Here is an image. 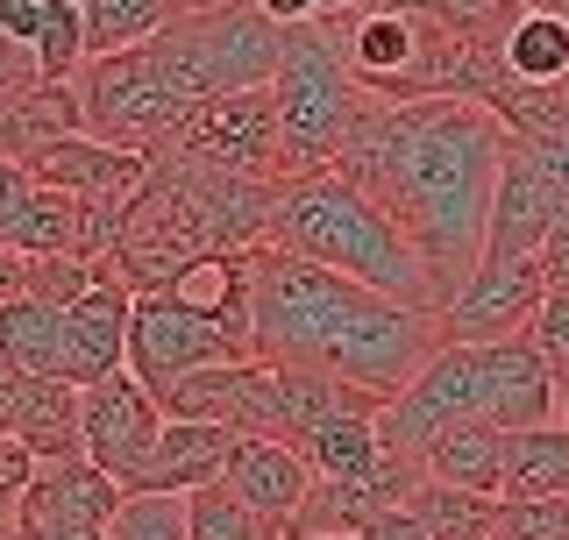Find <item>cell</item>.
I'll return each mask as SVG.
<instances>
[{
  "instance_id": "cell-1",
  "label": "cell",
  "mask_w": 569,
  "mask_h": 540,
  "mask_svg": "<svg viewBox=\"0 0 569 540\" xmlns=\"http://www.w3.org/2000/svg\"><path fill=\"white\" fill-rule=\"evenodd\" d=\"M506 142H512L506 121L485 100H370L363 93L328 171H342L413 242V257L427 263V284H435V306H449L470 284V270L485 263Z\"/></svg>"
},
{
  "instance_id": "cell-2",
  "label": "cell",
  "mask_w": 569,
  "mask_h": 540,
  "mask_svg": "<svg viewBox=\"0 0 569 540\" xmlns=\"http://www.w3.org/2000/svg\"><path fill=\"white\" fill-rule=\"evenodd\" d=\"M449 349L435 306L363 292L342 270L284 249H249V356L278 370H328L349 391L391 406Z\"/></svg>"
},
{
  "instance_id": "cell-3",
  "label": "cell",
  "mask_w": 569,
  "mask_h": 540,
  "mask_svg": "<svg viewBox=\"0 0 569 540\" xmlns=\"http://www.w3.org/2000/svg\"><path fill=\"white\" fill-rule=\"evenodd\" d=\"M263 249L307 257L320 270H342L349 284H363V292H385V299H406V306H435V284H427V263L413 257V242H406L342 171L284 178L278 207H271V242Z\"/></svg>"
},
{
  "instance_id": "cell-4",
  "label": "cell",
  "mask_w": 569,
  "mask_h": 540,
  "mask_svg": "<svg viewBox=\"0 0 569 540\" xmlns=\"http://www.w3.org/2000/svg\"><path fill=\"white\" fill-rule=\"evenodd\" d=\"M136 64H142V79L157 86V100L171 107L178 136H186L213 100L271 86L278 22H263L249 0H192V8H178L150 43H136Z\"/></svg>"
},
{
  "instance_id": "cell-5",
  "label": "cell",
  "mask_w": 569,
  "mask_h": 540,
  "mask_svg": "<svg viewBox=\"0 0 569 540\" xmlns=\"http://www.w3.org/2000/svg\"><path fill=\"white\" fill-rule=\"evenodd\" d=\"M271 100H278V129H284V157L299 171H328L342 150L363 86L349 79L342 50H335L328 22H292L278 29V71H271Z\"/></svg>"
},
{
  "instance_id": "cell-6",
  "label": "cell",
  "mask_w": 569,
  "mask_h": 540,
  "mask_svg": "<svg viewBox=\"0 0 569 540\" xmlns=\"http://www.w3.org/2000/svg\"><path fill=\"white\" fill-rule=\"evenodd\" d=\"M213 363H249V341L228 334L221 320L178 306L171 292H136V320H129V377L164 406V391L192 370Z\"/></svg>"
},
{
  "instance_id": "cell-7",
  "label": "cell",
  "mask_w": 569,
  "mask_h": 540,
  "mask_svg": "<svg viewBox=\"0 0 569 540\" xmlns=\"http://www.w3.org/2000/svg\"><path fill=\"white\" fill-rule=\"evenodd\" d=\"M171 150H186L192 164H213V171H228V178H257V186H284V178H292L271 86H249V93L213 100L207 114L171 142Z\"/></svg>"
},
{
  "instance_id": "cell-8",
  "label": "cell",
  "mask_w": 569,
  "mask_h": 540,
  "mask_svg": "<svg viewBox=\"0 0 569 540\" xmlns=\"http://www.w3.org/2000/svg\"><path fill=\"white\" fill-rule=\"evenodd\" d=\"M462 420H485V399H477V341H449V349L378 412V448H391V456H427V448Z\"/></svg>"
},
{
  "instance_id": "cell-9",
  "label": "cell",
  "mask_w": 569,
  "mask_h": 540,
  "mask_svg": "<svg viewBox=\"0 0 569 540\" xmlns=\"http://www.w3.org/2000/svg\"><path fill=\"white\" fill-rule=\"evenodd\" d=\"M164 420H207L242 441H284V391L271 363H213L164 391Z\"/></svg>"
},
{
  "instance_id": "cell-10",
  "label": "cell",
  "mask_w": 569,
  "mask_h": 540,
  "mask_svg": "<svg viewBox=\"0 0 569 540\" xmlns=\"http://www.w3.org/2000/svg\"><path fill=\"white\" fill-rule=\"evenodd\" d=\"M157 434H164V406H157L129 370H114V377H100V384L79 391V448L100 477L121 483V491H136Z\"/></svg>"
},
{
  "instance_id": "cell-11",
  "label": "cell",
  "mask_w": 569,
  "mask_h": 540,
  "mask_svg": "<svg viewBox=\"0 0 569 540\" xmlns=\"http://www.w3.org/2000/svg\"><path fill=\"white\" fill-rule=\"evenodd\" d=\"M548 278H541V257H485L470 270V284L441 306V328H449V341H506V334H527L533 306H541Z\"/></svg>"
},
{
  "instance_id": "cell-12",
  "label": "cell",
  "mask_w": 569,
  "mask_h": 540,
  "mask_svg": "<svg viewBox=\"0 0 569 540\" xmlns=\"http://www.w3.org/2000/svg\"><path fill=\"white\" fill-rule=\"evenodd\" d=\"M477 399H485V420L498 434H527V427H548L562 406L556 377L533 356L527 334H506V341H477Z\"/></svg>"
},
{
  "instance_id": "cell-13",
  "label": "cell",
  "mask_w": 569,
  "mask_h": 540,
  "mask_svg": "<svg viewBox=\"0 0 569 540\" xmlns=\"http://www.w3.org/2000/svg\"><path fill=\"white\" fill-rule=\"evenodd\" d=\"M506 136H512V129H506ZM562 213H569L562 186H556V178H548L541 164H533L520 142H506V171H498V200H491V236H485V257H506V263L541 257L548 228H556Z\"/></svg>"
},
{
  "instance_id": "cell-14",
  "label": "cell",
  "mask_w": 569,
  "mask_h": 540,
  "mask_svg": "<svg viewBox=\"0 0 569 540\" xmlns=\"http://www.w3.org/2000/svg\"><path fill=\"white\" fill-rule=\"evenodd\" d=\"M114 506H121V483L100 477L86 456L36 462L22 506H14V527H36V533H107Z\"/></svg>"
},
{
  "instance_id": "cell-15",
  "label": "cell",
  "mask_w": 569,
  "mask_h": 540,
  "mask_svg": "<svg viewBox=\"0 0 569 540\" xmlns=\"http://www.w3.org/2000/svg\"><path fill=\"white\" fill-rule=\"evenodd\" d=\"M221 483H228V491H236L271 533H284V527L299 519V506H307V491H313V470H307V456H299L292 441H236V456H228V477H221Z\"/></svg>"
},
{
  "instance_id": "cell-16",
  "label": "cell",
  "mask_w": 569,
  "mask_h": 540,
  "mask_svg": "<svg viewBox=\"0 0 569 540\" xmlns=\"http://www.w3.org/2000/svg\"><path fill=\"white\" fill-rule=\"evenodd\" d=\"M142 171H150L142 150H114V142H100V136H64V142H50L43 157H29L36 186L71 192V200H129L142 186Z\"/></svg>"
},
{
  "instance_id": "cell-17",
  "label": "cell",
  "mask_w": 569,
  "mask_h": 540,
  "mask_svg": "<svg viewBox=\"0 0 569 540\" xmlns=\"http://www.w3.org/2000/svg\"><path fill=\"white\" fill-rule=\"evenodd\" d=\"M242 434H228V427H207V420H164V434H157L150 462H142L136 491H171V498H192L207 491V483L228 477V456H236Z\"/></svg>"
},
{
  "instance_id": "cell-18",
  "label": "cell",
  "mask_w": 569,
  "mask_h": 540,
  "mask_svg": "<svg viewBox=\"0 0 569 540\" xmlns=\"http://www.w3.org/2000/svg\"><path fill=\"white\" fill-rule=\"evenodd\" d=\"M0 363H14L22 377H64L79 384V356H71V320L50 299H0Z\"/></svg>"
},
{
  "instance_id": "cell-19",
  "label": "cell",
  "mask_w": 569,
  "mask_h": 540,
  "mask_svg": "<svg viewBox=\"0 0 569 540\" xmlns=\"http://www.w3.org/2000/svg\"><path fill=\"white\" fill-rule=\"evenodd\" d=\"M71 320V356H79V391L100 377L129 370V320H136V292L129 284H86V299L64 306Z\"/></svg>"
},
{
  "instance_id": "cell-20",
  "label": "cell",
  "mask_w": 569,
  "mask_h": 540,
  "mask_svg": "<svg viewBox=\"0 0 569 540\" xmlns=\"http://www.w3.org/2000/svg\"><path fill=\"white\" fill-rule=\"evenodd\" d=\"M64 136H86V114H79L71 79H43L36 93H22L8 114H0V157H14V164L43 157L50 142H64Z\"/></svg>"
},
{
  "instance_id": "cell-21",
  "label": "cell",
  "mask_w": 569,
  "mask_h": 540,
  "mask_svg": "<svg viewBox=\"0 0 569 540\" xmlns=\"http://www.w3.org/2000/svg\"><path fill=\"white\" fill-rule=\"evenodd\" d=\"M14 434L36 462H71L79 448V384L64 377H22V406H14Z\"/></svg>"
},
{
  "instance_id": "cell-22",
  "label": "cell",
  "mask_w": 569,
  "mask_h": 540,
  "mask_svg": "<svg viewBox=\"0 0 569 540\" xmlns=\"http://www.w3.org/2000/svg\"><path fill=\"white\" fill-rule=\"evenodd\" d=\"M427 477L456 483V491H477V498H498V483H506V434H498L491 420H462L449 427L435 448H427Z\"/></svg>"
},
{
  "instance_id": "cell-23",
  "label": "cell",
  "mask_w": 569,
  "mask_h": 540,
  "mask_svg": "<svg viewBox=\"0 0 569 540\" xmlns=\"http://www.w3.org/2000/svg\"><path fill=\"white\" fill-rule=\"evenodd\" d=\"M178 306H192V313L221 320L228 334L249 341V257H192L178 278L164 284Z\"/></svg>"
},
{
  "instance_id": "cell-24",
  "label": "cell",
  "mask_w": 569,
  "mask_h": 540,
  "mask_svg": "<svg viewBox=\"0 0 569 540\" xmlns=\"http://www.w3.org/2000/svg\"><path fill=\"white\" fill-rule=\"evenodd\" d=\"M512 86H562L569 79V22L556 8H520V22L498 43Z\"/></svg>"
},
{
  "instance_id": "cell-25",
  "label": "cell",
  "mask_w": 569,
  "mask_h": 540,
  "mask_svg": "<svg viewBox=\"0 0 569 540\" xmlns=\"http://www.w3.org/2000/svg\"><path fill=\"white\" fill-rule=\"evenodd\" d=\"M498 498H569V427H527V434H506V483Z\"/></svg>"
},
{
  "instance_id": "cell-26",
  "label": "cell",
  "mask_w": 569,
  "mask_h": 540,
  "mask_svg": "<svg viewBox=\"0 0 569 540\" xmlns=\"http://www.w3.org/2000/svg\"><path fill=\"white\" fill-rule=\"evenodd\" d=\"M299 456H307L313 477H335V483H363L378 470V412H335V420H320L307 441H299Z\"/></svg>"
},
{
  "instance_id": "cell-27",
  "label": "cell",
  "mask_w": 569,
  "mask_h": 540,
  "mask_svg": "<svg viewBox=\"0 0 569 540\" xmlns=\"http://www.w3.org/2000/svg\"><path fill=\"white\" fill-rule=\"evenodd\" d=\"M406 512L420 519L427 540H498V498L456 491L441 477H420V491L406 498Z\"/></svg>"
},
{
  "instance_id": "cell-28",
  "label": "cell",
  "mask_w": 569,
  "mask_h": 540,
  "mask_svg": "<svg viewBox=\"0 0 569 540\" xmlns=\"http://www.w3.org/2000/svg\"><path fill=\"white\" fill-rule=\"evenodd\" d=\"M79 8H86V58H114V50L150 43L192 0H79Z\"/></svg>"
},
{
  "instance_id": "cell-29",
  "label": "cell",
  "mask_w": 569,
  "mask_h": 540,
  "mask_svg": "<svg viewBox=\"0 0 569 540\" xmlns=\"http://www.w3.org/2000/svg\"><path fill=\"white\" fill-rule=\"evenodd\" d=\"M36 71L43 79H79L86 64V8L79 0H43V29H36Z\"/></svg>"
},
{
  "instance_id": "cell-30",
  "label": "cell",
  "mask_w": 569,
  "mask_h": 540,
  "mask_svg": "<svg viewBox=\"0 0 569 540\" xmlns=\"http://www.w3.org/2000/svg\"><path fill=\"white\" fill-rule=\"evenodd\" d=\"M399 8L435 14L449 36H462V43H477V50H498V43H506V29L520 22L512 0H399Z\"/></svg>"
},
{
  "instance_id": "cell-31",
  "label": "cell",
  "mask_w": 569,
  "mask_h": 540,
  "mask_svg": "<svg viewBox=\"0 0 569 540\" xmlns=\"http://www.w3.org/2000/svg\"><path fill=\"white\" fill-rule=\"evenodd\" d=\"M186 533L192 540H278L236 491H228V483H207V491L186 498Z\"/></svg>"
},
{
  "instance_id": "cell-32",
  "label": "cell",
  "mask_w": 569,
  "mask_h": 540,
  "mask_svg": "<svg viewBox=\"0 0 569 540\" xmlns=\"http://www.w3.org/2000/svg\"><path fill=\"white\" fill-rule=\"evenodd\" d=\"M107 540H192L186 533V498H171V491H121L114 519H107Z\"/></svg>"
},
{
  "instance_id": "cell-33",
  "label": "cell",
  "mask_w": 569,
  "mask_h": 540,
  "mask_svg": "<svg viewBox=\"0 0 569 540\" xmlns=\"http://www.w3.org/2000/svg\"><path fill=\"white\" fill-rule=\"evenodd\" d=\"M527 341L548 363V377H556V391L569 399V284H548L541 292V306H533V320H527Z\"/></svg>"
},
{
  "instance_id": "cell-34",
  "label": "cell",
  "mask_w": 569,
  "mask_h": 540,
  "mask_svg": "<svg viewBox=\"0 0 569 540\" xmlns=\"http://www.w3.org/2000/svg\"><path fill=\"white\" fill-rule=\"evenodd\" d=\"M86 284H93V263H79V257H36L22 270V292L29 299H50V306L86 299Z\"/></svg>"
},
{
  "instance_id": "cell-35",
  "label": "cell",
  "mask_w": 569,
  "mask_h": 540,
  "mask_svg": "<svg viewBox=\"0 0 569 540\" xmlns=\"http://www.w3.org/2000/svg\"><path fill=\"white\" fill-rule=\"evenodd\" d=\"M36 200V178L29 164H14V157H0V249H14V236H22V213Z\"/></svg>"
},
{
  "instance_id": "cell-36",
  "label": "cell",
  "mask_w": 569,
  "mask_h": 540,
  "mask_svg": "<svg viewBox=\"0 0 569 540\" xmlns=\"http://www.w3.org/2000/svg\"><path fill=\"white\" fill-rule=\"evenodd\" d=\"M29 477H36V456L22 448V434H0V527L14 519V506H22Z\"/></svg>"
},
{
  "instance_id": "cell-37",
  "label": "cell",
  "mask_w": 569,
  "mask_h": 540,
  "mask_svg": "<svg viewBox=\"0 0 569 540\" xmlns=\"http://www.w3.org/2000/svg\"><path fill=\"white\" fill-rule=\"evenodd\" d=\"M36 86H43V71H36V50L0 36V114H8L22 93H36Z\"/></svg>"
},
{
  "instance_id": "cell-38",
  "label": "cell",
  "mask_w": 569,
  "mask_h": 540,
  "mask_svg": "<svg viewBox=\"0 0 569 540\" xmlns=\"http://www.w3.org/2000/svg\"><path fill=\"white\" fill-rule=\"evenodd\" d=\"M36 29H43V0H0V36L8 43H36Z\"/></svg>"
},
{
  "instance_id": "cell-39",
  "label": "cell",
  "mask_w": 569,
  "mask_h": 540,
  "mask_svg": "<svg viewBox=\"0 0 569 540\" xmlns=\"http://www.w3.org/2000/svg\"><path fill=\"white\" fill-rule=\"evenodd\" d=\"M356 533H363V540H427V533H420V519L406 512V506H391V512H370Z\"/></svg>"
},
{
  "instance_id": "cell-40",
  "label": "cell",
  "mask_w": 569,
  "mask_h": 540,
  "mask_svg": "<svg viewBox=\"0 0 569 540\" xmlns=\"http://www.w3.org/2000/svg\"><path fill=\"white\" fill-rule=\"evenodd\" d=\"M541 278L548 284H569V213L548 228V242H541Z\"/></svg>"
},
{
  "instance_id": "cell-41",
  "label": "cell",
  "mask_w": 569,
  "mask_h": 540,
  "mask_svg": "<svg viewBox=\"0 0 569 540\" xmlns=\"http://www.w3.org/2000/svg\"><path fill=\"white\" fill-rule=\"evenodd\" d=\"M249 8H257L263 22H278V29H292V22H313V0H249Z\"/></svg>"
},
{
  "instance_id": "cell-42",
  "label": "cell",
  "mask_w": 569,
  "mask_h": 540,
  "mask_svg": "<svg viewBox=\"0 0 569 540\" xmlns=\"http://www.w3.org/2000/svg\"><path fill=\"white\" fill-rule=\"evenodd\" d=\"M14 406H22V370L0 363V434H14Z\"/></svg>"
},
{
  "instance_id": "cell-43",
  "label": "cell",
  "mask_w": 569,
  "mask_h": 540,
  "mask_svg": "<svg viewBox=\"0 0 569 540\" xmlns=\"http://www.w3.org/2000/svg\"><path fill=\"white\" fill-rule=\"evenodd\" d=\"M22 257H14V249H0V299H14V292H22Z\"/></svg>"
},
{
  "instance_id": "cell-44",
  "label": "cell",
  "mask_w": 569,
  "mask_h": 540,
  "mask_svg": "<svg viewBox=\"0 0 569 540\" xmlns=\"http://www.w3.org/2000/svg\"><path fill=\"white\" fill-rule=\"evenodd\" d=\"M349 8H363V0H313V22H335V14H349Z\"/></svg>"
},
{
  "instance_id": "cell-45",
  "label": "cell",
  "mask_w": 569,
  "mask_h": 540,
  "mask_svg": "<svg viewBox=\"0 0 569 540\" xmlns=\"http://www.w3.org/2000/svg\"><path fill=\"white\" fill-rule=\"evenodd\" d=\"M278 540H363V533H307V527H284Z\"/></svg>"
},
{
  "instance_id": "cell-46",
  "label": "cell",
  "mask_w": 569,
  "mask_h": 540,
  "mask_svg": "<svg viewBox=\"0 0 569 540\" xmlns=\"http://www.w3.org/2000/svg\"><path fill=\"white\" fill-rule=\"evenodd\" d=\"M512 8H556V0H512Z\"/></svg>"
},
{
  "instance_id": "cell-47",
  "label": "cell",
  "mask_w": 569,
  "mask_h": 540,
  "mask_svg": "<svg viewBox=\"0 0 569 540\" xmlns=\"http://www.w3.org/2000/svg\"><path fill=\"white\" fill-rule=\"evenodd\" d=\"M556 420H562V427H569V399H562V406H556Z\"/></svg>"
},
{
  "instance_id": "cell-48",
  "label": "cell",
  "mask_w": 569,
  "mask_h": 540,
  "mask_svg": "<svg viewBox=\"0 0 569 540\" xmlns=\"http://www.w3.org/2000/svg\"><path fill=\"white\" fill-rule=\"evenodd\" d=\"M556 14H562V22H569V0H556Z\"/></svg>"
}]
</instances>
